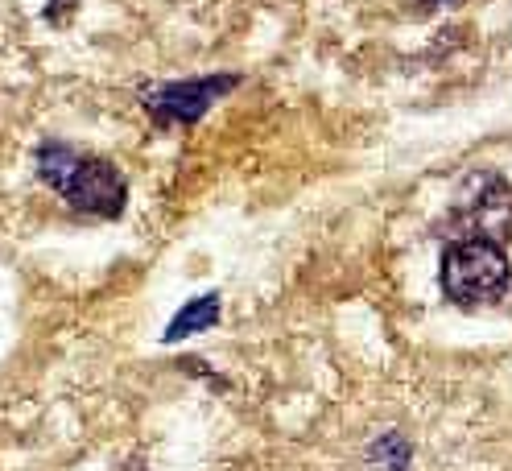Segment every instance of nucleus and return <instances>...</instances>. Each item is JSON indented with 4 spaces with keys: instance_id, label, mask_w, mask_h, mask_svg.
I'll return each mask as SVG.
<instances>
[{
    "instance_id": "f257e3e1",
    "label": "nucleus",
    "mask_w": 512,
    "mask_h": 471,
    "mask_svg": "<svg viewBox=\"0 0 512 471\" xmlns=\"http://www.w3.org/2000/svg\"><path fill=\"white\" fill-rule=\"evenodd\" d=\"M38 174L75 211L104 215V219H112V215L124 211L128 186H124L120 170L112 162H104V157H83V153L58 145V141H46L38 149Z\"/></svg>"
},
{
    "instance_id": "f03ea898",
    "label": "nucleus",
    "mask_w": 512,
    "mask_h": 471,
    "mask_svg": "<svg viewBox=\"0 0 512 471\" xmlns=\"http://www.w3.org/2000/svg\"><path fill=\"white\" fill-rule=\"evenodd\" d=\"M512 265L496 240H455L442 253V294L459 306H488L508 294Z\"/></svg>"
},
{
    "instance_id": "7ed1b4c3",
    "label": "nucleus",
    "mask_w": 512,
    "mask_h": 471,
    "mask_svg": "<svg viewBox=\"0 0 512 471\" xmlns=\"http://www.w3.org/2000/svg\"><path fill=\"white\" fill-rule=\"evenodd\" d=\"M455 219H463V236L471 240H504L512 232V191L492 174H475L455 203Z\"/></svg>"
},
{
    "instance_id": "20e7f679",
    "label": "nucleus",
    "mask_w": 512,
    "mask_h": 471,
    "mask_svg": "<svg viewBox=\"0 0 512 471\" xmlns=\"http://www.w3.org/2000/svg\"><path fill=\"white\" fill-rule=\"evenodd\" d=\"M240 79L236 75H207V79H178L166 83L145 96V108L157 124H199V116H207V108L228 96Z\"/></svg>"
},
{
    "instance_id": "39448f33",
    "label": "nucleus",
    "mask_w": 512,
    "mask_h": 471,
    "mask_svg": "<svg viewBox=\"0 0 512 471\" xmlns=\"http://www.w3.org/2000/svg\"><path fill=\"white\" fill-rule=\"evenodd\" d=\"M215 323H219V294H199V298H190V302L174 314V323L166 327L162 343H182V339H190L195 331H207V327H215Z\"/></svg>"
},
{
    "instance_id": "423d86ee",
    "label": "nucleus",
    "mask_w": 512,
    "mask_h": 471,
    "mask_svg": "<svg viewBox=\"0 0 512 471\" xmlns=\"http://www.w3.org/2000/svg\"><path fill=\"white\" fill-rule=\"evenodd\" d=\"M426 5H455V0H426Z\"/></svg>"
}]
</instances>
